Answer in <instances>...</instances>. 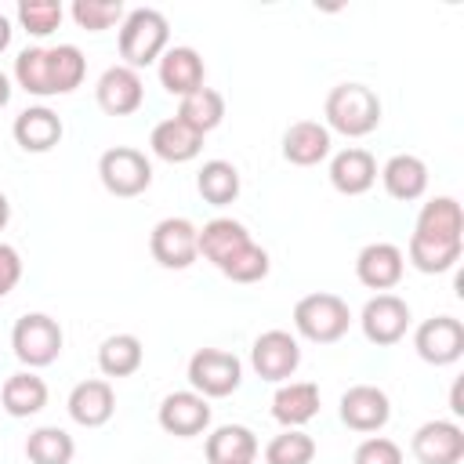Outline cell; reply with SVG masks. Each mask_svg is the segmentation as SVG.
<instances>
[{"label": "cell", "mask_w": 464, "mask_h": 464, "mask_svg": "<svg viewBox=\"0 0 464 464\" xmlns=\"http://www.w3.org/2000/svg\"><path fill=\"white\" fill-rule=\"evenodd\" d=\"M170 44V25L163 18V11L156 7H134L123 14L120 22V58L127 69H145L152 62H160V54Z\"/></svg>", "instance_id": "obj_1"}, {"label": "cell", "mask_w": 464, "mask_h": 464, "mask_svg": "<svg viewBox=\"0 0 464 464\" xmlns=\"http://www.w3.org/2000/svg\"><path fill=\"white\" fill-rule=\"evenodd\" d=\"M323 116H326V130H337L344 138H362L381 123V98L366 83H337L326 94Z\"/></svg>", "instance_id": "obj_2"}, {"label": "cell", "mask_w": 464, "mask_h": 464, "mask_svg": "<svg viewBox=\"0 0 464 464\" xmlns=\"http://www.w3.org/2000/svg\"><path fill=\"white\" fill-rule=\"evenodd\" d=\"M352 312L337 294H308L294 304V330L312 344H334L348 334Z\"/></svg>", "instance_id": "obj_3"}, {"label": "cell", "mask_w": 464, "mask_h": 464, "mask_svg": "<svg viewBox=\"0 0 464 464\" xmlns=\"http://www.w3.org/2000/svg\"><path fill=\"white\" fill-rule=\"evenodd\" d=\"M62 341H65L62 326L47 312H25L11 330V348H14L18 362H25L29 370L51 366L62 355Z\"/></svg>", "instance_id": "obj_4"}, {"label": "cell", "mask_w": 464, "mask_h": 464, "mask_svg": "<svg viewBox=\"0 0 464 464\" xmlns=\"http://www.w3.org/2000/svg\"><path fill=\"white\" fill-rule=\"evenodd\" d=\"M98 178H102L105 192H112L120 199H130V196H141L152 185V163L145 160V152H138L130 145H116V149L102 152Z\"/></svg>", "instance_id": "obj_5"}, {"label": "cell", "mask_w": 464, "mask_h": 464, "mask_svg": "<svg viewBox=\"0 0 464 464\" xmlns=\"http://www.w3.org/2000/svg\"><path fill=\"white\" fill-rule=\"evenodd\" d=\"M239 381H243V362L232 352L199 348L188 359V384L203 399H225V395H232L239 388Z\"/></svg>", "instance_id": "obj_6"}, {"label": "cell", "mask_w": 464, "mask_h": 464, "mask_svg": "<svg viewBox=\"0 0 464 464\" xmlns=\"http://www.w3.org/2000/svg\"><path fill=\"white\" fill-rule=\"evenodd\" d=\"M149 250L163 268H188L199 257V228L188 218H163L149 236Z\"/></svg>", "instance_id": "obj_7"}, {"label": "cell", "mask_w": 464, "mask_h": 464, "mask_svg": "<svg viewBox=\"0 0 464 464\" xmlns=\"http://www.w3.org/2000/svg\"><path fill=\"white\" fill-rule=\"evenodd\" d=\"M359 326L366 334L370 344H399L410 330V304L395 294H377L362 304V315H359Z\"/></svg>", "instance_id": "obj_8"}, {"label": "cell", "mask_w": 464, "mask_h": 464, "mask_svg": "<svg viewBox=\"0 0 464 464\" xmlns=\"http://www.w3.org/2000/svg\"><path fill=\"white\" fill-rule=\"evenodd\" d=\"M413 348L431 366H450L464 355V323L453 315H431L417 326Z\"/></svg>", "instance_id": "obj_9"}, {"label": "cell", "mask_w": 464, "mask_h": 464, "mask_svg": "<svg viewBox=\"0 0 464 464\" xmlns=\"http://www.w3.org/2000/svg\"><path fill=\"white\" fill-rule=\"evenodd\" d=\"M250 366L261 381H286L301 366V344L286 330H265L250 348Z\"/></svg>", "instance_id": "obj_10"}, {"label": "cell", "mask_w": 464, "mask_h": 464, "mask_svg": "<svg viewBox=\"0 0 464 464\" xmlns=\"http://www.w3.org/2000/svg\"><path fill=\"white\" fill-rule=\"evenodd\" d=\"M410 450L420 464H460L464 460V428L453 420H424L413 431Z\"/></svg>", "instance_id": "obj_11"}, {"label": "cell", "mask_w": 464, "mask_h": 464, "mask_svg": "<svg viewBox=\"0 0 464 464\" xmlns=\"http://www.w3.org/2000/svg\"><path fill=\"white\" fill-rule=\"evenodd\" d=\"M94 98H98L102 112H109V116H130L145 102V83H141V76L134 69L109 65L98 76V83H94Z\"/></svg>", "instance_id": "obj_12"}, {"label": "cell", "mask_w": 464, "mask_h": 464, "mask_svg": "<svg viewBox=\"0 0 464 464\" xmlns=\"http://www.w3.org/2000/svg\"><path fill=\"white\" fill-rule=\"evenodd\" d=\"M402 272H406V254L395 243H384V239L366 243L359 250V257H355L359 283L370 286V290H381V294H388L392 286H399Z\"/></svg>", "instance_id": "obj_13"}, {"label": "cell", "mask_w": 464, "mask_h": 464, "mask_svg": "<svg viewBox=\"0 0 464 464\" xmlns=\"http://www.w3.org/2000/svg\"><path fill=\"white\" fill-rule=\"evenodd\" d=\"M388 417H392V402L377 384H352L341 395V420L352 431H362V435L381 431Z\"/></svg>", "instance_id": "obj_14"}, {"label": "cell", "mask_w": 464, "mask_h": 464, "mask_svg": "<svg viewBox=\"0 0 464 464\" xmlns=\"http://www.w3.org/2000/svg\"><path fill=\"white\" fill-rule=\"evenodd\" d=\"M156 420H160V428H163L167 435L192 439V435L207 431V424H210V402H207L199 392H170V395L160 402Z\"/></svg>", "instance_id": "obj_15"}, {"label": "cell", "mask_w": 464, "mask_h": 464, "mask_svg": "<svg viewBox=\"0 0 464 464\" xmlns=\"http://www.w3.org/2000/svg\"><path fill=\"white\" fill-rule=\"evenodd\" d=\"M417 239H431V243H464V214L460 203L453 196H435L420 207L417 225H413Z\"/></svg>", "instance_id": "obj_16"}, {"label": "cell", "mask_w": 464, "mask_h": 464, "mask_svg": "<svg viewBox=\"0 0 464 464\" xmlns=\"http://www.w3.org/2000/svg\"><path fill=\"white\" fill-rule=\"evenodd\" d=\"M112 413H116V392H112V384L105 377L80 381L69 392V417L80 428H102V424H109Z\"/></svg>", "instance_id": "obj_17"}, {"label": "cell", "mask_w": 464, "mask_h": 464, "mask_svg": "<svg viewBox=\"0 0 464 464\" xmlns=\"http://www.w3.org/2000/svg\"><path fill=\"white\" fill-rule=\"evenodd\" d=\"M156 69H160L163 91H170V94H178V98L199 91V87H203V76H207L203 58H199L196 47H167V51L160 54Z\"/></svg>", "instance_id": "obj_18"}, {"label": "cell", "mask_w": 464, "mask_h": 464, "mask_svg": "<svg viewBox=\"0 0 464 464\" xmlns=\"http://www.w3.org/2000/svg\"><path fill=\"white\" fill-rule=\"evenodd\" d=\"M62 120H58V112L54 109H47V105H29V109H22L18 116H14V123H11V134H14V141L25 149V152H51L58 141H62Z\"/></svg>", "instance_id": "obj_19"}, {"label": "cell", "mask_w": 464, "mask_h": 464, "mask_svg": "<svg viewBox=\"0 0 464 464\" xmlns=\"http://www.w3.org/2000/svg\"><path fill=\"white\" fill-rule=\"evenodd\" d=\"M330 156V130L319 120H297L283 134V160L294 167H315Z\"/></svg>", "instance_id": "obj_20"}, {"label": "cell", "mask_w": 464, "mask_h": 464, "mask_svg": "<svg viewBox=\"0 0 464 464\" xmlns=\"http://www.w3.org/2000/svg\"><path fill=\"white\" fill-rule=\"evenodd\" d=\"M377 181V160L366 149H341L330 160V185L341 196H362Z\"/></svg>", "instance_id": "obj_21"}, {"label": "cell", "mask_w": 464, "mask_h": 464, "mask_svg": "<svg viewBox=\"0 0 464 464\" xmlns=\"http://www.w3.org/2000/svg\"><path fill=\"white\" fill-rule=\"evenodd\" d=\"M254 239H250V232H246V225L243 221H236V218H214V221H207L203 228H199V254L214 265V268H221L225 261H232L243 246H250Z\"/></svg>", "instance_id": "obj_22"}, {"label": "cell", "mask_w": 464, "mask_h": 464, "mask_svg": "<svg viewBox=\"0 0 464 464\" xmlns=\"http://www.w3.org/2000/svg\"><path fill=\"white\" fill-rule=\"evenodd\" d=\"M381 181H384V192H388L392 199L410 203V199H420V196H424V188H428V167H424L420 156L399 152V156H392V160L381 167Z\"/></svg>", "instance_id": "obj_23"}, {"label": "cell", "mask_w": 464, "mask_h": 464, "mask_svg": "<svg viewBox=\"0 0 464 464\" xmlns=\"http://www.w3.org/2000/svg\"><path fill=\"white\" fill-rule=\"evenodd\" d=\"M149 145H152V152H156L160 160H167V163H188V160L199 156L203 134H196V130L185 127L178 116H170V120H160V123L152 127Z\"/></svg>", "instance_id": "obj_24"}, {"label": "cell", "mask_w": 464, "mask_h": 464, "mask_svg": "<svg viewBox=\"0 0 464 464\" xmlns=\"http://www.w3.org/2000/svg\"><path fill=\"white\" fill-rule=\"evenodd\" d=\"M319 413V388L312 381H290L272 395V417L283 428H301Z\"/></svg>", "instance_id": "obj_25"}, {"label": "cell", "mask_w": 464, "mask_h": 464, "mask_svg": "<svg viewBox=\"0 0 464 464\" xmlns=\"http://www.w3.org/2000/svg\"><path fill=\"white\" fill-rule=\"evenodd\" d=\"M257 457V435L246 424H221L207 435V464H246Z\"/></svg>", "instance_id": "obj_26"}, {"label": "cell", "mask_w": 464, "mask_h": 464, "mask_svg": "<svg viewBox=\"0 0 464 464\" xmlns=\"http://www.w3.org/2000/svg\"><path fill=\"white\" fill-rule=\"evenodd\" d=\"M0 406L11 413V417H33L47 406V381L36 377L33 370H22V373H11L0 388Z\"/></svg>", "instance_id": "obj_27"}, {"label": "cell", "mask_w": 464, "mask_h": 464, "mask_svg": "<svg viewBox=\"0 0 464 464\" xmlns=\"http://www.w3.org/2000/svg\"><path fill=\"white\" fill-rule=\"evenodd\" d=\"M178 120L185 127H192L196 134H210L225 120V98H221V91H214V87L203 83L199 91L185 94L181 105H178Z\"/></svg>", "instance_id": "obj_28"}, {"label": "cell", "mask_w": 464, "mask_h": 464, "mask_svg": "<svg viewBox=\"0 0 464 464\" xmlns=\"http://www.w3.org/2000/svg\"><path fill=\"white\" fill-rule=\"evenodd\" d=\"M141 359H145V348L134 334H112L98 348V370L105 377H130L141 370Z\"/></svg>", "instance_id": "obj_29"}, {"label": "cell", "mask_w": 464, "mask_h": 464, "mask_svg": "<svg viewBox=\"0 0 464 464\" xmlns=\"http://www.w3.org/2000/svg\"><path fill=\"white\" fill-rule=\"evenodd\" d=\"M196 188L210 207H228L239 196V170L228 160H207L196 174Z\"/></svg>", "instance_id": "obj_30"}, {"label": "cell", "mask_w": 464, "mask_h": 464, "mask_svg": "<svg viewBox=\"0 0 464 464\" xmlns=\"http://www.w3.org/2000/svg\"><path fill=\"white\" fill-rule=\"evenodd\" d=\"M76 453V442L65 428H54V424H44L36 431H29L25 439V457L29 464H69Z\"/></svg>", "instance_id": "obj_31"}, {"label": "cell", "mask_w": 464, "mask_h": 464, "mask_svg": "<svg viewBox=\"0 0 464 464\" xmlns=\"http://www.w3.org/2000/svg\"><path fill=\"white\" fill-rule=\"evenodd\" d=\"M47 62H51V87L54 94H69L83 83L87 76V58L76 44H58V47H47Z\"/></svg>", "instance_id": "obj_32"}, {"label": "cell", "mask_w": 464, "mask_h": 464, "mask_svg": "<svg viewBox=\"0 0 464 464\" xmlns=\"http://www.w3.org/2000/svg\"><path fill=\"white\" fill-rule=\"evenodd\" d=\"M460 250H464V243H431V239H417V236H410V243H406L410 265L424 276L450 272L460 261Z\"/></svg>", "instance_id": "obj_33"}, {"label": "cell", "mask_w": 464, "mask_h": 464, "mask_svg": "<svg viewBox=\"0 0 464 464\" xmlns=\"http://www.w3.org/2000/svg\"><path fill=\"white\" fill-rule=\"evenodd\" d=\"M14 80L25 94H36V98H51L54 87H51V62H47V47H25L18 58H14Z\"/></svg>", "instance_id": "obj_34"}, {"label": "cell", "mask_w": 464, "mask_h": 464, "mask_svg": "<svg viewBox=\"0 0 464 464\" xmlns=\"http://www.w3.org/2000/svg\"><path fill=\"white\" fill-rule=\"evenodd\" d=\"M315 457V439L301 428H286L265 446V464H312Z\"/></svg>", "instance_id": "obj_35"}, {"label": "cell", "mask_w": 464, "mask_h": 464, "mask_svg": "<svg viewBox=\"0 0 464 464\" xmlns=\"http://www.w3.org/2000/svg\"><path fill=\"white\" fill-rule=\"evenodd\" d=\"M69 14H72V22H76L80 29L102 33V29L120 25L127 11H123V4H120V0H76V4L69 7Z\"/></svg>", "instance_id": "obj_36"}, {"label": "cell", "mask_w": 464, "mask_h": 464, "mask_svg": "<svg viewBox=\"0 0 464 464\" xmlns=\"http://www.w3.org/2000/svg\"><path fill=\"white\" fill-rule=\"evenodd\" d=\"M14 14H18V22H22V29L29 36H51L62 25V14L65 11L54 0H22Z\"/></svg>", "instance_id": "obj_37"}, {"label": "cell", "mask_w": 464, "mask_h": 464, "mask_svg": "<svg viewBox=\"0 0 464 464\" xmlns=\"http://www.w3.org/2000/svg\"><path fill=\"white\" fill-rule=\"evenodd\" d=\"M268 268H272L268 250H265V246H257V243H250V246H243L232 261H225V265H221V276H225V279H232V283H257V279H265V276H268Z\"/></svg>", "instance_id": "obj_38"}, {"label": "cell", "mask_w": 464, "mask_h": 464, "mask_svg": "<svg viewBox=\"0 0 464 464\" xmlns=\"http://www.w3.org/2000/svg\"><path fill=\"white\" fill-rule=\"evenodd\" d=\"M352 464H402V450H399V442H392L384 435H370L355 446Z\"/></svg>", "instance_id": "obj_39"}, {"label": "cell", "mask_w": 464, "mask_h": 464, "mask_svg": "<svg viewBox=\"0 0 464 464\" xmlns=\"http://www.w3.org/2000/svg\"><path fill=\"white\" fill-rule=\"evenodd\" d=\"M22 279V257L11 243H0V297H7Z\"/></svg>", "instance_id": "obj_40"}, {"label": "cell", "mask_w": 464, "mask_h": 464, "mask_svg": "<svg viewBox=\"0 0 464 464\" xmlns=\"http://www.w3.org/2000/svg\"><path fill=\"white\" fill-rule=\"evenodd\" d=\"M7 44H11V22L7 14H0V51H7Z\"/></svg>", "instance_id": "obj_41"}, {"label": "cell", "mask_w": 464, "mask_h": 464, "mask_svg": "<svg viewBox=\"0 0 464 464\" xmlns=\"http://www.w3.org/2000/svg\"><path fill=\"white\" fill-rule=\"evenodd\" d=\"M450 410H453V413H464V402H460V381H457L453 392H450Z\"/></svg>", "instance_id": "obj_42"}, {"label": "cell", "mask_w": 464, "mask_h": 464, "mask_svg": "<svg viewBox=\"0 0 464 464\" xmlns=\"http://www.w3.org/2000/svg\"><path fill=\"white\" fill-rule=\"evenodd\" d=\"M11 102V80H7V72H0V109Z\"/></svg>", "instance_id": "obj_43"}, {"label": "cell", "mask_w": 464, "mask_h": 464, "mask_svg": "<svg viewBox=\"0 0 464 464\" xmlns=\"http://www.w3.org/2000/svg\"><path fill=\"white\" fill-rule=\"evenodd\" d=\"M11 221V203H7V196L0 192V232H4V225Z\"/></svg>", "instance_id": "obj_44"}, {"label": "cell", "mask_w": 464, "mask_h": 464, "mask_svg": "<svg viewBox=\"0 0 464 464\" xmlns=\"http://www.w3.org/2000/svg\"><path fill=\"white\" fill-rule=\"evenodd\" d=\"M246 464H254V460H246Z\"/></svg>", "instance_id": "obj_45"}]
</instances>
